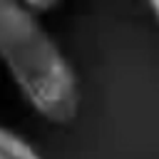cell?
I'll return each instance as SVG.
<instances>
[{"label":"cell","instance_id":"cell-4","mask_svg":"<svg viewBox=\"0 0 159 159\" xmlns=\"http://www.w3.org/2000/svg\"><path fill=\"white\" fill-rule=\"evenodd\" d=\"M147 5H149V10L154 12V17L159 20V0H147Z\"/></svg>","mask_w":159,"mask_h":159},{"label":"cell","instance_id":"cell-2","mask_svg":"<svg viewBox=\"0 0 159 159\" xmlns=\"http://www.w3.org/2000/svg\"><path fill=\"white\" fill-rule=\"evenodd\" d=\"M0 159H42V154L22 134L0 124Z\"/></svg>","mask_w":159,"mask_h":159},{"label":"cell","instance_id":"cell-3","mask_svg":"<svg viewBox=\"0 0 159 159\" xmlns=\"http://www.w3.org/2000/svg\"><path fill=\"white\" fill-rule=\"evenodd\" d=\"M27 10H32L35 15H47V12H52V10H57L65 0H20Z\"/></svg>","mask_w":159,"mask_h":159},{"label":"cell","instance_id":"cell-1","mask_svg":"<svg viewBox=\"0 0 159 159\" xmlns=\"http://www.w3.org/2000/svg\"><path fill=\"white\" fill-rule=\"evenodd\" d=\"M0 62L25 102L45 122H75L80 114L77 75L40 15L20 0H0Z\"/></svg>","mask_w":159,"mask_h":159}]
</instances>
